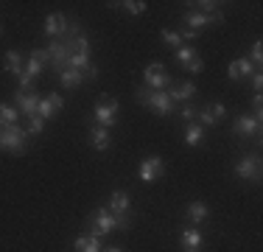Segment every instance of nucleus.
<instances>
[{
	"label": "nucleus",
	"mask_w": 263,
	"mask_h": 252,
	"mask_svg": "<svg viewBox=\"0 0 263 252\" xmlns=\"http://www.w3.org/2000/svg\"><path fill=\"white\" fill-rule=\"evenodd\" d=\"M135 98L140 101L143 106H148L157 115H171L174 112V101L168 96V90H148V87H135Z\"/></svg>",
	"instance_id": "1"
},
{
	"label": "nucleus",
	"mask_w": 263,
	"mask_h": 252,
	"mask_svg": "<svg viewBox=\"0 0 263 252\" xmlns=\"http://www.w3.org/2000/svg\"><path fill=\"white\" fill-rule=\"evenodd\" d=\"M0 149L11 151V154H26L28 151V135L20 129V126L0 129Z\"/></svg>",
	"instance_id": "2"
},
{
	"label": "nucleus",
	"mask_w": 263,
	"mask_h": 252,
	"mask_svg": "<svg viewBox=\"0 0 263 252\" xmlns=\"http://www.w3.org/2000/svg\"><path fill=\"white\" fill-rule=\"evenodd\" d=\"M118 110H121L118 98H101L96 104V110H92V123L104 126V129H112L118 123Z\"/></svg>",
	"instance_id": "3"
},
{
	"label": "nucleus",
	"mask_w": 263,
	"mask_h": 252,
	"mask_svg": "<svg viewBox=\"0 0 263 252\" xmlns=\"http://www.w3.org/2000/svg\"><path fill=\"white\" fill-rule=\"evenodd\" d=\"M143 87H148V90H168L171 87V76L165 73L162 62L146 65V70H143Z\"/></svg>",
	"instance_id": "4"
},
{
	"label": "nucleus",
	"mask_w": 263,
	"mask_h": 252,
	"mask_svg": "<svg viewBox=\"0 0 263 252\" xmlns=\"http://www.w3.org/2000/svg\"><path fill=\"white\" fill-rule=\"evenodd\" d=\"M233 171L243 182H258L260 179V157L258 154H241Z\"/></svg>",
	"instance_id": "5"
},
{
	"label": "nucleus",
	"mask_w": 263,
	"mask_h": 252,
	"mask_svg": "<svg viewBox=\"0 0 263 252\" xmlns=\"http://www.w3.org/2000/svg\"><path fill=\"white\" fill-rule=\"evenodd\" d=\"M45 59H48V65H51L56 73H62L67 67V59H70V48H67V42L65 40H53L51 45L45 48Z\"/></svg>",
	"instance_id": "6"
},
{
	"label": "nucleus",
	"mask_w": 263,
	"mask_h": 252,
	"mask_svg": "<svg viewBox=\"0 0 263 252\" xmlns=\"http://www.w3.org/2000/svg\"><path fill=\"white\" fill-rule=\"evenodd\" d=\"M260 126H263V118H255L249 112H241V115L233 121V132L238 137H260Z\"/></svg>",
	"instance_id": "7"
},
{
	"label": "nucleus",
	"mask_w": 263,
	"mask_h": 252,
	"mask_svg": "<svg viewBox=\"0 0 263 252\" xmlns=\"http://www.w3.org/2000/svg\"><path fill=\"white\" fill-rule=\"evenodd\" d=\"M87 227H90V236L101 238V236H106V232H115V216H112L106 207H98V210L90 216Z\"/></svg>",
	"instance_id": "8"
},
{
	"label": "nucleus",
	"mask_w": 263,
	"mask_h": 252,
	"mask_svg": "<svg viewBox=\"0 0 263 252\" xmlns=\"http://www.w3.org/2000/svg\"><path fill=\"white\" fill-rule=\"evenodd\" d=\"M179 247H182V252H202L204 249L202 230L193 224H182L179 227Z\"/></svg>",
	"instance_id": "9"
},
{
	"label": "nucleus",
	"mask_w": 263,
	"mask_h": 252,
	"mask_svg": "<svg viewBox=\"0 0 263 252\" xmlns=\"http://www.w3.org/2000/svg\"><path fill=\"white\" fill-rule=\"evenodd\" d=\"M45 65H48L45 48H34V50L28 53V62H26V67H23V76H20V79L36 81V79L42 76V70H45Z\"/></svg>",
	"instance_id": "10"
},
{
	"label": "nucleus",
	"mask_w": 263,
	"mask_h": 252,
	"mask_svg": "<svg viewBox=\"0 0 263 252\" xmlns=\"http://www.w3.org/2000/svg\"><path fill=\"white\" fill-rule=\"evenodd\" d=\"M137 176H140L143 182L162 179V176H165V163H162V157H157V154L146 157V160L140 163V168H137Z\"/></svg>",
	"instance_id": "11"
},
{
	"label": "nucleus",
	"mask_w": 263,
	"mask_h": 252,
	"mask_svg": "<svg viewBox=\"0 0 263 252\" xmlns=\"http://www.w3.org/2000/svg\"><path fill=\"white\" fill-rule=\"evenodd\" d=\"M67 31V17L62 14V11H53V14L45 17V23H42V34L51 37V40H62Z\"/></svg>",
	"instance_id": "12"
},
{
	"label": "nucleus",
	"mask_w": 263,
	"mask_h": 252,
	"mask_svg": "<svg viewBox=\"0 0 263 252\" xmlns=\"http://www.w3.org/2000/svg\"><path fill=\"white\" fill-rule=\"evenodd\" d=\"M210 219V207H208V202H202V199H193L191 205L185 207V224H193V227H202L204 222Z\"/></svg>",
	"instance_id": "13"
},
{
	"label": "nucleus",
	"mask_w": 263,
	"mask_h": 252,
	"mask_svg": "<svg viewBox=\"0 0 263 252\" xmlns=\"http://www.w3.org/2000/svg\"><path fill=\"white\" fill-rule=\"evenodd\" d=\"M40 98H42V96H40L36 90H31V93H14V106H17V112H20V115H26V118L36 115Z\"/></svg>",
	"instance_id": "14"
},
{
	"label": "nucleus",
	"mask_w": 263,
	"mask_h": 252,
	"mask_svg": "<svg viewBox=\"0 0 263 252\" xmlns=\"http://www.w3.org/2000/svg\"><path fill=\"white\" fill-rule=\"evenodd\" d=\"M258 67L252 65V62L243 56V59H235V62H230V67H227V76H230V81H247L249 76H252Z\"/></svg>",
	"instance_id": "15"
},
{
	"label": "nucleus",
	"mask_w": 263,
	"mask_h": 252,
	"mask_svg": "<svg viewBox=\"0 0 263 252\" xmlns=\"http://www.w3.org/2000/svg\"><path fill=\"white\" fill-rule=\"evenodd\" d=\"M106 210L112 213V216H118V213H129L132 210V199L126 191H112L109 196H106Z\"/></svg>",
	"instance_id": "16"
},
{
	"label": "nucleus",
	"mask_w": 263,
	"mask_h": 252,
	"mask_svg": "<svg viewBox=\"0 0 263 252\" xmlns=\"http://www.w3.org/2000/svg\"><path fill=\"white\" fill-rule=\"evenodd\" d=\"M87 137H90V146L96 149V151H106V149L112 146V135H109V129H104V126L90 123V132H87Z\"/></svg>",
	"instance_id": "17"
},
{
	"label": "nucleus",
	"mask_w": 263,
	"mask_h": 252,
	"mask_svg": "<svg viewBox=\"0 0 263 252\" xmlns=\"http://www.w3.org/2000/svg\"><path fill=\"white\" fill-rule=\"evenodd\" d=\"M168 96H171L174 104H177V101H187V104H191V98L196 96V84H193V81H179V84H171V87H168Z\"/></svg>",
	"instance_id": "18"
},
{
	"label": "nucleus",
	"mask_w": 263,
	"mask_h": 252,
	"mask_svg": "<svg viewBox=\"0 0 263 252\" xmlns=\"http://www.w3.org/2000/svg\"><path fill=\"white\" fill-rule=\"evenodd\" d=\"M182 140H185L187 149H199V146H204V143H208V135H204V129L199 123H187Z\"/></svg>",
	"instance_id": "19"
},
{
	"label": "nucleus",
	"mask_w": 263,
	"mask_h": 252,
	"mask_svg": "<svg viewBox=\"0 0 263 252\" xmlns=\"http://www.w3.org/2000/svg\"><path fill=\"white\" fill-rule=\"evenodd\" d=\"M182 20H185L187 28H191V31H196V34H202V31L210 25V17H208V14H202V11H193V9H191V11H185V17H182Z\"/></svg>",
	"instance_id": "20"
},
{
	"label": "nucleus",
	"mask_w": 263,
	"mask_h": 252,
	"mask_svg": "<svg viewBox=\"0 0 263 252\" xmlns=\"http://www.w3.org/2000/svg\"><path fill=\"white\" fill-rule=\"evenodd\" d=\"M3 70L20 79V76H23V56H20V50H6V56H3Z\"/></svg>",
	"instance_id": "21"
},
{
	"label": "nucleus",
	"mask_w": 263,
	"mask_h": 252,
	"mask_svg": "<svg viewBox=\"0 0 263 252\" xmlns=\"http://www.w3.org/2000/svg\"><path fill=\"white\" fill-rule=\"evenodd\" d=\"M109 9H121V11H126V14H132V17H140V14H146L148 3L146 0H123V3H109Z\"/></svg>",
	"instance_id": "22"
},
{
	"label": "nucleus",
	"mask_w": 263,
	"mask_h": 252,
	"mask_svg": "<svg viewBox=\"0 0 263 252\" xmlns=\"http://www.w3.org/2000/svg\"><path fill=\"white\" fill-rule=\"evenodd\" d=\"M81 81H84V73L73 70V67H65V70L59 73V84H62V87H67V90H76Z\"/></svg>",
	"instance_id": "23"
},
{
	"label": "nucleus",
	"mask_w": 263,
	"mask_h": 252,
	"mask_svg": "<svg viewBox=\"0 0 263 252\" xmlns=\"http://www.w3.org/2000/svg\"><path fill=\"white\" fill-rule=\"evenodd\" d=\"M17 121H20V112H17V106H11V104H0V129L17 126Z\"/></svg>",
	"instance_id": "24"
},
{
	"label": "nucleus",
	"mask_w": 263,
	"mask_h": 252,
	"mask_svg": "<svg viewBox=\"0 0 263 252\" xmlns=\"http://www.w3.org/2000/svg\"><path fill=\"white\" fill-rule=\"evenodd\" d=\"M160 40L165 42V45L171 48V50H177V48L185 45L182 37H179V31H174V28H162V31H160Z\"/></svg>",
	"instance_id": "25"
},
{
	"label": "nucleus",
	"mask_w": 263,
	"mask_h": 252,
	"mask_svg": "<svg viewBox=\"0 0 263 252\" xmlns=\"http://www.w3.org/2000/svg\"><path fill=\"white\" fill-rule=\"evenodd\" d=\"M90 53H70V59H67V67H73V70L79 73H87V67H90Z\"/></svg>",
	"instance_id": "26"
},
{
	"label": "nucleus",
	"mask_w": 263,
	"mask_h": 252,
	"mask_svg": "<svg viewBox=\"0 0 263 252\" xmlns=\"http://www.w3.org/2000/svg\"><path fill=\"white\" fill-rule=\"evenodd\" d=\"M193 56H199V53H196V48H193V45H182V48H177V50H174V59H177L182 67H185L187 62L193 59Z\"/></svg>",
	"instance_id": "27"
},
{
	"label": "nucleus",
	"mask_w": 263,
	"mask_h": 252,
	"mask_svg": "<svg viewBox=\"0 0 263 252\" xmlns=\"http://www.w3.org/2000/svg\"><path fill=\"white\" fill-rule=\"evenodd\" d=\"M193 6V11H202V14H213V11H218L224 3H216V0H196V3H187Z\"/></svg>",
	"instance_id": "28"
},
{
	"label": "nucleus",
	"mask_w": 263,
	"mask_h": 252,
	"mask_svg": "<svg viewBox=\"0 0 263 252\" xmlns=\"http://www.w3.org/2000/svg\"><path fill=\"white\" fill-rule=\"evenodd\" d=\"M36 115L42 118V121H51V118L56 115V110H53V104H51V98H40V106H36Z\"/></svg>",
	"instance_id": "29"
},
{
	"label": "nucleus",
	"mask_w": 263,
	"mask_h": 252,
	"mask_svg": "<svg viewBox=\"0 0 263 252\" xmlns=\"http://www.w3.org/2000/svg\"><path fill=\"white\" fill-rule=\"evenodd\" d=\"M42 132H45V121L40 115H31L26 123V135H42Z\"/></svg>",
	"instance_id": "30"
},
{
	"label": "nucleus",
	"mask_w": 263,
	"mask_h": 252,
	"mask_svg": "<svg viewBox=\"0 0 263 252\" xmlns=\"http://www.w3.org/2000/svg\"><path fill=\"white\" fill-rule=\"evenodd\" d=\"M249 62H252V65L260 70V62H263V42L260 40H255L252 48H249Z\"/></svg>",
	"instance_id": "31"
},
{
	"label": "nucleus",
	"mask_w": 263,
	"mask_h": 252,
	"mask_svg": "<svg viewBox=\"0 0 263 252\" xmlns=\"http://www.w3.org/2000/svg\"><path fill=\"white\" fill-rule=\"evenodd\" d=\"M132 219H135V216H132V210L129 213H118V216H115V230L118 232H126L132 227Z\"/></svg>",
	"instance_id": "32"
},
{
	"label": "nucleus",
	"mask_w": 263,
	"mask_h": 252,
	"mask_svg": "<svg viewBox=\"0 0 263 252\" xmlns=\"http://www.w3.org/2000/svg\"><path fill=\"white\" fill-rule=\"evenodd\" d=\"M208 112H210V118H213V121H221V118H227V106H224V104H218V101H216V104H210L208 106Z\"/></svg>",
	"instance_id": "33"
},
{
	"label": "nucleus",
	"mask_w": 263,
	"mask_h": 252,
	"mask_svg": "<svg viewBox=\"0 0 263 252\" xmlns=\"http://www.w3.org/2000/svg\"><path fill=\"white\" fill-rule=\"evenodd\" d=\"M196 106H193V104H185L182 106V110H179V121H185V123H193V118H196Z\"/></svg>",
	"instance_id": "34"
},
{
	"label": "nucleus",
	"mask_w": 263,
	"mask_h": 252,
	"mask_svg": "<svg viewBox=\"0 0 263 252\" xmlns=\"http://www.w3.org/2000/svg\"><path fill=\"white\" fill-rule=\"evenodd\" d=\"M185 70H187V73H193V76L202 73V70H204V59H202V56H193V59L185 65Z\"/></svg>",
	"instance_id": "35"
},
{
	"label": "nucleus",
	"mask_w": 263,
	"mask_h": 252,
	"mask_svg": "<svg viewBox=\"0 0 263 252\" xmlns=\"http://www.w3.org/2000/svg\"><path fill=\"white\" fill-rule=\"evenodd\" d=\"M196 118H199V126H202V129H210V126H216V121L210 118V112H208V110H199V112H196Z\"/></svg>",
	"instance_id": "36"
},
{
	"label": "nucleus",
	"mask_w": 263,
	"mask_h": 252,
	"mask_svg": "<svg viewBox=\"0 0 263 252\" xmlns=\"http://www.w3.org/2000/svg\"><path fill=\"white\" fill-rule=\"evenodd\" d=\"M87 236H90V232H87ZM81 252H101V238L90 236V238H87V247L81 249Z\"/></svg>",
	"instance_id": "37"
},
{
	"label": "nucleus",
	"mask_w": 263,
	"mask_h": 252,
	"mask_svg": "<svg viewBox=\"0 0 263 252\" xmlns=\"http://www.w3.org/2000/svg\"><path fill=\"white\" fill-rule=\"evenodd\" d=\"M249 81H252V90H255V93H260V87H263V73H260V70H255L252 76H249Z\"/></svg>",
	"instance_id": "38"
},
{
	"label": "nucleus",
	"mask_w": 263,
	"mask_h": 252,
	"mask_svg": "<svg viewBox=\"0 0 263 252\" xmlns=\"http://www.w3.org/2000/svg\"><path fill=\"white\" fill-rule=\"evenodd\" d=\"M48 98H51V104H53V110H56V112H59L62 106H65V98H62L59 93H48Z\"/></svg>",
	"instance_id": "39"
},
{
	"label": "nucleus",
	"mask_w": 263,
	"mask_h": 252,
	"mask_svg": "<svg viewBox=\"0 0 263 252\" xmlns=\"http://www.w3.org/2000/svg\"><path fill=\"white\" fill-rule=\"evenodd\" d=\"M87 238H90V236H79L76 241H73V249H76V252H81V249L87 247Z\"/></svg>",
	"instance_id": "40"
},
{
	"label": "nucleus",
	"mask_w": 263,
	"mask_h": 252,
	"mask_svg": "<svg viewBox=\"0 0 263 252\" xmlns=\"http://www.w3.org/2000/svg\"><path fill=\"white\" fill-rule=\"evenodd\" d=\"M101 252H123L121 247H106V249H101Z\"/></svg>",
	"instance_id": "41"
},
{
	"label": "nucleus",
	"mask_w": 263,
	"mask_h": 252,
	"mask_svg": "<svg viewBox=\"0 0 263 252\" xmlns=\"http://www.w3.org/2000/svg\"><path fill=\"white\" fill-rule=\"evenodd\" d=\"M0 34H3V25H0Z\"/></svg>",
	"instance_id": "42"
}]
</instances>
